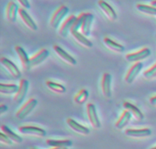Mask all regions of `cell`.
Returning a JSON list of instances; mask_svg holds the SVG:
<instances>
[{"label": "cell", "mask_w": 156, "mask_h": 149, "mask_svg": "<svg viewBox=\"0 0 156 149\" xmlns=\"http://www.w3.org/2000/svg\"><path fill=\"white\" fill-rule=\"evenodd\" d=\"M131 118H132L131 113L129 111H127V110H124L121 116H120V117L117 120V122L115 123V128L119 130L123 129L129 123Z\"/></svg>", "instance_id": "cell-21"}, {"label": "cell", "mask_w": 156, "mask_h": 149, "mask_svg": "<svg viewBox=\"0 0 156 149\" xmlns=\"http://www.w3.org/2000/svg\"><path fill=\"white\" fill-rule=\"evenodd\" d=\"M8 111V106L4 104H1L0 105V114H3L4 113Z\"/></svg>", "instance_id": "cell-34"}, {"label": "cell", "mask_w": 156, "mask_h": 149, "mask_svg": "<svg viewBox=\"0 0 156 149\" xmlns=\"http://www.w3.org/2000/svg\"><path fill=\"white\" fill-rule=\"evenodd\" d=\"M19 89V86L16 84H0V93L2 94L14 95L16 94Z\"/></svg>", "instance_id": "cell-25"}, {"label": "cell", "mask_w": 156, "mask_h": 149, "mask_svg": "<svg viewBox=\"0 0 156 149\" xmlns=\"http://www.w3.org/2000/svg\"><path fill=\"white\" fill-rule=\"evenodd\" d=\"M18 5L15 3L14 2H9L6 6L5 10V15L7 19L10 22H15L17 19V15H18Z\"/></svg>", "instance_id": "cell-18"}, {"label": "cell", "mask_w": 156, "mask_h": 149, "mask_svg": "<svg viewBox=\"0 0 156 149\" xmlns=\"http://www.w3.org/2000/svg\"><path fill=\"white\" fill-rule=\"evenodd\" d=\"M15 50L16 54H18V58H19L20 61H21V65H22L23 69L24 70H29L30 69V58H28L27 53L24 50V49L21 46H15Z\"/></svg>", "instance_id": "cell-16"}, {"label": "cell", "mask_w": 156, "mask_h": 149, "mask_svg": "<svg viewBox=\"0 0 156 149\" xmlns=\"http://www.w3.org/2000/svg\"><path fill=\"white\" fill-rule=\"evenodd\" d=\"M149 102H150L151 105L156 106V96L151 97L150 99H149Z\"/></svg>", "instance_id": "cell-35"}, {"label": "cell", "mask_w": 156, "mask_h": 149, "mask_svg": "<svg viewBox=\"0 0 156 149\" xmlns=\"http://www.w3.org/2000/svg\"><path fill=\"white\" fill-rule=\"evenodd\" d=\"M66 123L67 125H69V127L72 130L76 132V133H79V134L82 135V136H88V135H89L90 133L89 129L84 126V125H81V124H79V122L75 121L74 119H71V118L67 119Z\"/></svg>", "instance_id": "cell-15"}, {"label": "cell", "mask_w": 156, "mask_h": 149, "mask_svg": "<svg viewBox=\"0 0 156 149\" xmlns=\"http://www.w3.org/2000/svg\"><path fill=\"white\" fill-rule=\"evenodd\" d=\"M28 87L29 83L27 80H21L19 84V89H18V92H17L16 94L15 95V97H14V101L17 104H20L23 102L26 95H27Z\"/></svg>", "instance_id": "cell-8"}, {"label": "cell", "mask_w": 156, "mask_h": 149, "mask_svg": "<svg viewBox=\"0 0 156 149\" xmlns=\"http://www.w3.org/2000/svg\"><path fill=\"white\" fill-rule=\"evenodd\" d=\"M151 6L156 8V0H153V1H152V2H151Z\"/></svg>", "instance_id": "cell-36"}, {"label": "cell", "mask_w": 156, "mask_h": 149, "mask_svg": "<svg viewBox=\"0 0 156 149\" xmlns=\"http://www.w3.org/2000/svg\"><path fill=\"white\" fill-rule=\"evenodd\" d=\"M151 149H156V146H155V147H154V148H152Z\"/></svg>", "instance_id": "cell-38"}, {"label": "cell", "mask_w": 156, "mask_h": 149, "mask_svg": "<svg viewBox=\"0 0 156 149\" xmlns=\"http://www.w3.org/2000/svg\"><path fill=\"white\" fill-rule=\"evenodd\" d=\"M88 96H89L88 92L85 89H82L75 96V102L78 104V105H82V104H84L86 102L88 98Z\"/></svg>", "instance_id": "cell-29"}, {"label": "cell", "mask_w": 156, "mask_h": 149, "mask_svg": "<svg viewBox=\"0 0 156 149\" xmlns=\"http://www.w3.org/2000/svg\"><path fill=\"white\" fill-rule=\"evenodd\" d=\"M136 9L139 12L145 14V15L156 16V8L152 6H148V5L144 4H137Z\"/></svg>", "instance_id": "cell-28"}, {"label": "cell", "mask_w": 156, "mask_h": 149, "mask_svg": "<svg viewBox=\"0 0 156 149\" xmlns=\"http://www.w3.org/2000/svg\"><path fill=\"white\" fill-rule=\"evenodd\" d=\"M1 130H2V132L4 133L8 138L11 139L13 142L17 144H20L22 142V138L20 137L19 136H18L17 134H15L14 132H12L9 127H7L6 125H2L1 126Z\"/></svg>", "instance_id": "cell-26"}, {"label": "cell", "mask_w": 156, "mask_h": 149, "mask_svg": "<svg viewBox=\"0 0 156 149\" xmlns=\"http://www.w3.org/2000/svg\"><path fill=\"white\" fill-rule=\"evenodd\" d=\"M104 42H105V45L113 51L117 52V53H121V52L124 51V46L113 41L111 38L106 37V38H104Z\"/></svg>", "instance_id": "cell-23"}, {"label": "cell", "mask_w": 156, "mask_h": 149, "mask_svg": "<svg viewBox=\"0 0 156 149\" xmlns=\"http://www.w3.org/2000/svg\"><path fill=\"white\" fill-rule=\"evenodd\" d=\"M18 15H19L20 18L22 20L23 22H24V24L29 29H30L31 31H34V32L37 31V25L35 21L33 20V18L30 17V15L26 12L25 9H23V8H20L19 10H18Z\"/></svg>", "instance_id": "cell-9"}, {"label": "cell", "mask_w": 156, "mask_h": 149, "mask_svg": "<svg viewBox=\"0 0 156 149\" xmlns=\"http://www.w3.org/2000/svg\"><path fill=\"white\" fill-rule=\"evenodd\" d=\"M0 142L2 143H4L7 145H12V141L9 138H8L5 135L3 132L0 133Z\"/></svg>", "instance_id": "cell-32"}, {"label": "cell", "mask_w": 156, "mask_h": 149, "mask_svg": "<svg viewBox=\"0 0 156 149\" xmlns=\"http://www.w3.org/2000/svg\"><path fill=\"white\" fill-rule=\"evenodd\" d=\"M151 54V50L147 47L141 49L140 50L135 52V53L128 54L126 55V61L129 62H140L143 60H145L146 58H149Z\"/></svg>", "instance_id": "cell-4"}, {"label": "cell", "mask_w": 156, "mask_h": 149, "mask_svg": "<svg viewBox=\"0 0 156 149\" xmlns=\"http://www.w3.org/2000/svg\"><path fill=\"white\" fill-rule=\"evenodd\" d=\"M111 81L112 76L110 73H104L101 79V91L104 96L108 99L111 97Z\"/></svg>", "instance_id": "cell-12"}, {"label": "cell", "mask_w": 156, "mask_h": 149, "mask_svg": "<svg viewBox=\"0 0 156 149\" xmlns=\"http://www.w3.org/2000/svg\"><path fill=\"white\" fill-rule=\"evenodd\" d=\"M47 145L53 148H68L73 145V142L70 140H54V139H48L46 141Z\"/></svg>", "instance_id": "cell-24"}, {"label": "cell", "mask_w": 156, "mask_h": 149, "mask_svg": "<svg viewBox=\"0 0 156 149\" xmlns=\"http://www.w3.org/2000/svg\"><path fill=\"white\" fill-rule=\"evenodd\" d=\"M53 49L54 50V51L56 52V54L61 58L63 61H65L67 64H70V65L75 66L77 64V61L73 57H72L71 55L69 54L66 50H64L62 47H60L58 45H53Z\"/></svg>", "instance_id": "cell-14"}, {"label": "cell", "mask_w": 156, "mask_h": 149, "mask_svg": "<svg viewBox=\"0 0 156 149\" xmlns=\"http://www.w3.org/2000/svg\"><path fill=\"white\" fill-rule=\"evenodd\" d=\"M93 21H94V15L93 14H85V20H84L82 28H81V33L85 35V37H88L90 35Z\"/></svg>", "instance_id": "cell-20"}, {"label": "cell", "mask_w": 156, "mask_h": 149, "mask_svg": "<svg viewBox=\"0 0 156 149\" xmlns=\"http://www.w3.org/2000/svg\"><path fill=\"white\" fill-rule=\"evenodd\" d=\"M123 106L125 109V110L129 111L132 115V116H133L137 121H143L144 119V115L140 111V109L136 106L135 105L129 102H123Z\"/></svg>", "instance_id": "cell-19"}, {"label": "cell", "mask_w": 156, "mask_h": 149, "mask_svg": "<svg viewBox=\"0 0 156 149\" xmlns=\"http://www.w3.org/2000/svg\"><path fill=\"white\" fill-rule=\"evenodd\" d=\"M71 35L76 40V41L80 44H82L83 47H87V48H91L93 47L92 42L89 41L87 38V37H85V35H82L79 32H71Z\"/></svg>", "instance_id": "cell-22"}, {"label": "cell", "mask_w": 156, "mask_h": 149, "mask_svg": "<svg viewBox=\"0 0 156 149\" xmlns=\"http://www.w3.org/2000/svg\"><path fill=\"white\" fill-rule=\"evenodd\" d=\"M125 135L128 137L130 138H146L149 137L152 135V131L150 129L144 128L140 129H126L125 131Z\"/></svg>", "instance_id": "cell-17"}, {"label": "cell", "mask_w": 156, "mask_h": 149, "mask_svg": "<svg viewBox=\"0 0 156 149\" xmlns=\"http://www.w3.org/2000/svg\"><path fill=\"white\" fill-rule=\"evenodd\" d=\"M69 9L67 6H61L56 9L50 19V25L53 28H57L66 16L69 14Z\"/></svg>", "instance_id": "cell-1"}, {"label": "cell", "mask_w": 156, "mask_h": 149, "mask_svg": "<svg viewBox=\"0 0 156 149\" xmlns=\"http://www.w3.org/2000/svg\"><path fill=\"white\" fill-rule=\"evenodd\" d=\"M37 103L38 102L36 99L32 98V99H28L24 103V105L16 113L15 116H16L17 119L21 120V119H24V118L27 117L33 111L34 109L37 106Z\"/></svg>", "instance_id": "cell-2"}, {"label": "cell", "mask_w": 156, "mask_h": 149, "mask_svg": "<svg viewBox=\"0 0 156 149\" xmlns=\"http://www.w3.org/2000/svg\"><path fill=\"white\" fill-rule=\"evenodd\" d=\"M143 67V64L141 62L136 63L135 64L132 66V67L129 68V70H128L127 73H126V76H125V81H126V84H131L135 79L136 78V76H138L139 73H140V71L142 70Z\"/></svg>", "instance_id": "cell-11"}, {"label": "cell", "mask_w": 156, "mask_h": 149, "mask_svg": "<svg viewBox=\"0 0 156 149\" xmlns=\"http://www.w3.org/2000/svg\"><path fill=\"white\" fill-rule=\"evenodd\" d=\"M0 62L2 64L3 67L9 71V73H10L11 76L14 79L18 80L21 77V73L20 72L19 69L18 68V67L12 61H11L10 60H9L6 58H2L1 60H0Z\"/></svg>", "instance_id": "cell-6"}, {"label": "cell", "mask_w": 156, "mask_h": 149, "mask_svg": "<svg viewBox=\"0 0 156 149\" xmlns=\"http://www.w3.org/2000/svg\"><path fill=\"white\" fill-rule=\"evenodd\" d=\"M17 1L19 2V4L21 5V6H22L23 9H28L30 8V3H29L28 0H17Z\"/></svg>", "instance_id": "cell-33"}, {"label": "cell", "mask_w": 156, "mask_h": 149, "mask_svg": "<svg viewBox=\"0 0 156 149\" xmlns=\"http://www.w3.org/2000/svg\"><path fill=\"white\" fill-rule=\"evenodd\" d=\"M30 149H36V148H30Z\"/></svg>", "instance_id": "cell-39"}, {"label": "cell", "mask_w": 156, "mask_h": 149, "mask_svg": "<svg viewBox=\"0 0 156 149\" xmlns=\"http://www.w3.org/2000/svg\"><path fill=\"white\" fill-rule=\"evenodd\" d=\"M46 86L50 89L51 91L54 92L56 93H59V94H62V93H65L66 91V89L64 86H62V84H59L58 83L53 82V81L47 80L46 82Z\"/></svg>", "instance_id": "cell-27"}, {"label": "cell", "mask_w": 156, "mask_h": 149, "mask_svg": "<svg viewBox=\"0 0 156 149\" xmlns=\"http://www.w3.org/2000/svg\"><path fill=\"white\" fill-rule=\"evenodd\" d=\"M18 132L20 133L25 136H35V137H44L46 136V131L43 129L39 128V127L30 126V125H27V126H21L18 128Z\"/></svg>", "instance_id": "cell-5"}, {"label": "cell", "mask_w": 156, "mask_h": 149, "mask_svg": "<svg viewBox=\"0 0 156 149\" xmlns=\"http://www.w3.org/2000/svg\"><path fill=\"white\" fill-rule=\"evenodd\" d=\"M85 14L86 13H81L79 16H77L76 21H75L74 24H73V28H72L70 33L73 32H79V28L81 29V28H82V23H83L84 20H85Z\"/></svg>", "instance_id": "cell-30"}, {"label": "cell", "mask_w": 156, "mask_h": 149, "mask_svg": "<svg viewBox=\"0 0 156 149\" xmlns=\"http://www.w3.org/2000/svg\"><path fill=\"white\" fill-rule=\"evenodd\" d=\"M98 5L100 7V9H101L102 12L105 14V15H106L108 19L112 21L117 20V12L113 9L112 6H110L106 1H105V0H99L98 2Z\"/></svg>", "instance_id": "cell-10"}, {"label": "cell", "mask_w": 156, "mask_h": 149, "mask_svg": "<svg viewBox=\"0 0 156 149\" xmlns=\"http://www.w3.org/2000/svg\"><path fill=\"white\" fill-rule=\"evenodd\" d=\"M143 76L147 80H152L156 78V64H154L152 67L148 69L143 73Z\"/></svg>", "instance_id": "cell-31"}, {"label": "cell", "mask_w": 156, "mask_h": 149, "mask_svg": "<svg viewBox=\"0 0 156 149\" xmlns=\"http://www.w3.org/2000/svg\"><path fill=\"white\" fill-rule=\"evenodd\" d=\"M51 149H68V148H53Z\"/></svg>", "instance_id": "cell-37"}, {"label": "cell", "mask_w": 156, "mask_h": 149, "mask_svg": "<svg viewBox=\"0 0 156 149\" xmlns=\"http://www.w3.org/2000/svg\"><path fill=\"white\" fill-rule=\"evenodd\" d=\"M76 18L77 17L76 15H72L62 22L59 29V34L62 38H66L69 33L71 32V29L76 21Z\"/></svg>", "instance_id": "cell-7"}, {"label": "cell", "mask_w": 156, "mask_h": 149, "mask_svg": "<svg viewBox=\"0 0 156 149\" xmlns=\"http://www.w3.org/2000/svg\"><path fill=\"white\" fill-rule=\"evenodd\" d=\"M49 55H50V53H49V51L47 49L44 48L41 49V50H39L36 54H34L31 58H30V69L33 68V67H37V66H38L39 64H41V63L44 62V61L48 58Z\"/></svg>", "instance_id": "cell-13"}, {"label": "cell", "mask_w": 156, "mask_h": 149, "mask_svg": "<svg viewBox=\"0 0 156 149\" xmlns=\"http://www.w3.org/2000/svg\"><path fill=\"white\" fill-rule=\"evenodd\" d=\"M87 115H88V120L91 123V126L95 129H98L101 128V122L99 120L98 116L96 107L94 104L88 103L86 106Z\"/></svg>", "instance_id": "cell-3"}]
</instances>
